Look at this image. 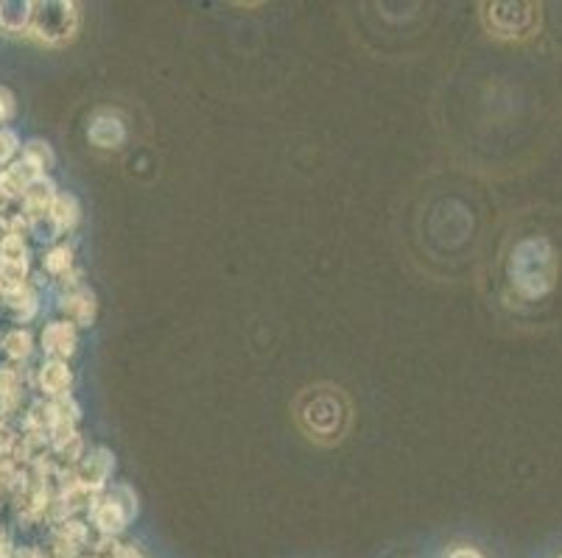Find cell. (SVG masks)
<instances>
[{
	"label": "cell",
	"instance_id": "1",
	"mask_svg": "<svg viewBox=\"0 0 562 558\" xmlns=\"http://www.w3.org/2000/svg\"><path fill=\"white\" fill-rule=\"evenodd\" d=\"M297 419L311 439L322 444L339 442L350 424V406L339 388L316 386L300 394Z\"/></svg>",
	"mask_w": 562,
	"mask_h": 558
},
{
	"label": "cell",
	"instance_id": "2",
	"mask_svg": "<svg viewBox=\"0 0 562 558\" xmlns=\"http://www.w3.org/2000/svg\"><path fill=\"white\" fill-rule=\"evenodd\" d=\"M43 12H32V34L43 43H65L79 29V12L74 3H48Z\"/></svg>",
	"mask_w": 562,
	"mask_h": 558
},
{
	"label": "cell",
	"instance_id": "3",
	"mask_svg": "<svg viewBox=\"0 0 562 558\" xmlns=\"http://www.w3.org/2000/svg\"><path fill=\"white\" fill-rule=\"evenodd\" d=\"M135 494L126 486H115L93 503V520L104 534H121L126 528V522L135 516Z\"/></svg>",
	"mask_w": 562,
	"mask_h": 558
},
{
	"label": "cell",
	"instance_id": "4",
	"mask_svg": "<svg viewBox=\"0 0 562 558\" xmlns=\"http://www.w3.org/2000/svg\"><path fill=\"white\" fill-rule=\"evenodd\" d=\"M112 467H115V460H112L110 449L99 447L93 449L90 455L79 460V469H76V483L85 486L90 491H99L101 486L106 483V478L112 475Z\"/></svg>",
	"mask_w": 562,
	"mask_h": 558
},
{
	"label": "cell",
	"instance_id": "5",
	"mask_svg": "<svg viewBox=\"0 0 562 558\" xmlns=\"http://www.w3.org/2000/svg\"><path fill=\"white\" fill-rule=\"evenodd\" d=\"M124 123H121L117 115H110V112H101V115H95L93 123H90V140H93V146L117 148L124 143Z\"/></svg>",
	"mask_w": 562,
	"mask_h": 558
},
{
	"label": "cell",
	"instance_id": "6",
	"mask_svg": "<svg viewBox=\"0 0 562 558\" xmlns=\"http://www.w3.org/2000/svg\"><path fill=\"white\" fill-rule=\"evenodd\" d=\"M43 346L48 355L68 357L76 350V330L68 321H54V324L45 327L43 332Z\"/></svg>",
	"mask_w": 562,
	"mask_h": 558
},
{
	"label": "cell",
	"instance_id": "7",
	"mask_svg": "<svg viewBox=\"0 0 562 558\" xmlns=\"http://www.w3.org/2000/svg\"><path fill=\"white\" fill-rule=\"evenodd\" d=\"M37 179H40L37 168H34L32 162L23 160L0 173V193H3V196H20V193L29 191Z\"/></svg>",
	"mask_w": 562,
	"mask_h": 558
},
{
	"label": "cell",
	"instance_id": "8",
	"mask_svg": "<svg viewBox=\"0 0 562 558\" xmlns=\"http://www.w3.org/2000/svg\"><path fill=\"white\" fill-rule=\"evenodd\" d=\"M25 196V209L32 215H50V207H54L56 202V193H54V182H48V179L40 176L37 182L29 187V191L23 193Z\"/></svg>",
	"mask_w": 562,
	"mask_h": 558
},
{
	"label": "cell",
	"instance_id": "9",
	"mask_svg": "<svg viewBox=\"0 0 562 558\" xmlns=\"http://www.w3.org/2000/svg\"><path fill=\"white\" fill-rule=\"evenodd\" d=\"M63 310L81 327H90L95 319V296L90 291H79V294H70L63 301Z\"/></svg>",
	"mask_w": 562,
	"mask_h": 558
},
{
	"label": "cell",
	"instance_id": "10",
	"mask_svg": "<svg viewBox=\"0 0 562 558\" xmlns=\"http://www.w3.org/2000/svg\"><path fill=\"white\" fill-rule=\"evenodd\" d=\"M70 368L65 366L63 361H50L45 363L43 372H40V383H43V391L56 394V397H63L65 391L70 388Z\"/></svg>",
	"mask_w": 562,
	"mask_h": 558
},
{
	"label": "cell",
	"instance_id": "11",
	"mask_svg": "<svg viewBox=\"0 0 562 558\" xmlns=\"http://www.w3.org/2000/svg\"><path fill=\"white\" fill-rule=\"evenodd\" d=\"M50 221H54V229H74L79 224V202H76V196H70V193L56 196L54 207H50Z\"/></svg>",
	"mask_w": 562,
	"mask_h": 558
},
{
	"label": "cell",
	"instance_id": "12",
	"mask_svg": "<svg viewBox=\"0 0 562 558\" xmlns=\"http://www.w3.org/2000/svg\"><path fill=\"white\" fill-rule=\"evenodd\" d=\"M0 263L25 269V246L20 235H7V238L0 240Z\"/></svg>",
	"mask_w": 562,
	"mask_h": 558
},
{
	"label": "cell",
	"instance_id": "13",
	"mask_svg": "<svg viewBox=\"0 0 562 558\" xmlns=\"http://www.w3.org/2000/svg\"><path fill=\"white\" fill-rule=\"evenodd\" d=\"M3 350H7L9 357H29L32 355V335L25 330H14L9 332L7 341H3Z\"/></svg>",
	"mask_w": 562,
	"mask_h": 558
},
{
	"label": "cell",
	"instance_id": "14",
	"mask_svg": "<svg viewBox=\"0 0 562 558\" xmlns=\"http://www.w3.org/2000/svg\"><path fill=\"white\" fill-rule=\"evenodd\" d=\"M25 162H32V166L43 173L45 168L54 166V153H50V148L45 146V143L32 140L29 146H25Z\"/></svg>",
	"mask_w": 562,
	"mask_h": 558
},
{
	"label": "cell",
	"instance_id": "15",
	"mask_svg": "<svg viewBox=\"0 0 562 558\" xmlns=\"http://www.w3.org/2000/svg\"><path fill=\"white\" fill-rule=\"evenodd\" d=\"M45 269H48L50 274H65V271L70 269L68 246H56V249H50V252L45 254Z\"/></svg>",
	"mask_w": 562,
	"mask_h": 558
},
{
	"label": "cell",
	"instance_id": "16",
	"mask_svg": "<svg viewBox=\"0 0 562 558\" xmlns=\"http://www.w3.org/2000/svg\"><path fill=\"white\" fill-rule=\"evenodd\" d=\"M20 391V380L12 368H0V399L3 402H14Z\"/></svg>",
	"mask_w": 562,
	"mask_h": 558
},
{
	"label": "cell",
	"instance_id": "17",
	"mask_svg": "<svg viewBox=\"0 0 562 558\" xmlns=\"http://www.w3.org/2000/svg\"><path fill=\"white\" fill-rule=\"evenodd\" d=\"M18 151V135L14 132H0V162H7Z\"/></svg>",
	"mask_w": 562,
	"mask_h": 558
},
{
	"label": "cell",
	"instance_id": "18",
	"mask_svg": "<svg viewBox=\"0 0 562 558\" xmlns=\"http://www.w3.org/2000/svg\"><path fill=\"white\" fill-rule=\"evenodd\" d=\"M14 112V99H12V92L9 90H0V123L9 121Z\"/></svg>",
	"mask_w": 562,
	"mask_h": 558
},
{
	"label": "cell",
	"instance_id": "19",
	"mask_svg": "<svg viewBox=\"0 0 562 558\" xmlns=\"http://www.w3.org/2000/svg\"><path fill=\"white\" fill-rule=\"evenodd\" d=\"M451 558H482L476 550H468V547H462V550H453Z\"/></svg>",
	"mask_w": 562,
	"mask_h": 558
}]
</instances>
